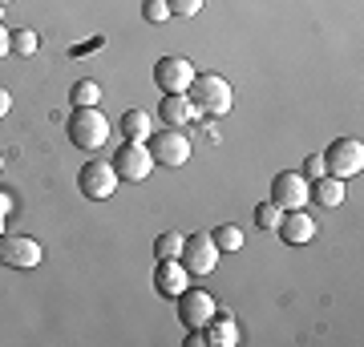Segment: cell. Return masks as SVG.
<instances>
[{
	"label": "cell",
	"instance_id": "6da1fadb",
	"mask_svg": "<svg viewBox=\"0 0 364 347\" xmlns=\"http://www.w3.org/2000/svg\"><path fill=\"white\" fill-rule=\"evenodd\" d=\"M186 97H191V105L198 109V117H223V114H231V105H235L231 81L219 77V73H195Z\"/></svg>",
	"mask_w": 364,
	"mask_h": 347
},
{
	"label": "cell",
	"instance_id": "7a4b0ae2",
	"mask_svg": "<svg viewBox=\"0 0 364 347\" xmlns=\"http://www.w3.org/2000/svg\"><path fill=\"white\" fill-rule=\"evenodd\" d=\"M65 133L77 150L97 154V150L109 142V121H105V114L97 105H73V114H69V121H65Z\"/></svg>",
	"mask_w": 364,
	"mask_h": 347
},
{
	"label": "cell",
	"instance_id": "3957f363",
	"mask_svg": "<svg viewBox=\"0 0 364 347\" xmlns=\"http://www.w3.org/2000/svg\"><path fill=\"white\" fill-rule=\"evenodd\" d=\"M150 154H154V166H170V170H178L191 162V138H186V129H174V126H162L150 133Z\"/></svg>",
	"mask_w": 364,
	"mask_h": 347
},
{
	"label": "cell",
	"instance_id": "277c9868",
	"mask_svg": "<svg viewBox=\"0 0 364 347\" xmlns=\"http://www.w3.org/2000/svg\"><path fill=\"white\" fill-rule=\"evenodd\" d=\"M109 166H114L117 182H146L154 174V154L146 142H122L117 154L109 158Z\"/></svg>",
	"mask_w": 364,
	"mask_h": 347
},
{
	"label": "cell",
	"instance_id": "5b68a950",
	"mask_svg": "<svg viewBox=\"0 0 364 347\" xmlns=\"http://www.w3.org/2000/svg\"><path fill=\"white\" fill-rule=\"evenodd\" d=\"M324 170L332 178H356L364 170V142L360 138H336L324 150Z\"/></svg>",
	"mask_w": 364,
	"mask_h": 347
},
{
	"label": "cell",
	"instance_id": "8992f818",
	"mask_svg": "<svg viewBox=\"0 0 364 347\" xmlns=\"http://www.w3.org/2000/svg\"><path fill=\"white\" fill-rule=\"evenodd\" d=\"M41 243L33 234H0V267H13V270H33L41 267Z\"/></svg>",
	"mask_w": 364,
	"mask_h": 347
},
{
	"label": "cell",
	"instance_id": "52a82bcc",
	"mask_svg": "<svg viewBox=\"0 0 364 347\" xmlns=\"http://www.w3.org/2000/svg\"><path fill=\"white\" fill-rule=\"evenodd\" d=\"M182 267L191 270V275H210V270L219 267V246H215V238H210L207 231H195L182 238Z\"/></svg>",
	"mask_w": 364,
	"mask_h": 347
},
{
	"label": "cell",
	"instance_id": "ba28073f",
	"mask_svg": "<svg viewBox=\"0 0 364 347\" xmlns=\"http://www.w3.org/2000/svg\"><path fill=\"white\" fill-rule=\"evenodd\" d=\"M77 190L90 198V202H105L117 194V174L109 162H85L77 170Z\"/></svg>",
	"mask_w": 364,
	"mask_h": 347
},
{
	"label": "cell",
	"instance_id": "9c48e42d",
	"mask_svg": "<svg viewBox=\"0 0 364 347\" xmlns=\"http://www.w3.org/2000/svg\"><path fill=\"white\" fill-rule=\"evenodd\" d=\"M272 202L279 210H304L308 206V178L299 170H279L272 178Z\"/></svg>",
	"mask_w": 364,
	"mask_h": 347
},
{
	"label": "cell",
	"instance_id": "30bf717a",
	"mask_svg": "<svg viewBox=\"0 0 364 347\" xmlns=\"http://www.w3.org/2000/svg\"><path fill=\"white\" fill-rule=\"evenodd\" d=\"M195 81V65L186 57H158L154 61V85L162 93H186Z\"/></svg>",
	"mask_w": 364,
	"mask_h": 347
},
{
	"label": "cell",
	"instance_id": "8fae6325",
	"mask_svg": "<svg viewBox=\"0 0 364 347\" xmlns=\"http://www.w3.org/2000/svg\"><path fill=\"white\" fill-rule=\"evenodd\" d=\"M219 311L210 291H198V287H186L178 295V323L182 327H207V319Z\"/></svg>",
	"mask_w": 364,
	"mask_h": 347
},
{
	"label": "cell",
	"instance_id": "7c38bea8",
	"mask_svg": "<svg viewBox=\"0 0 364 347\" xmlns=\"http://www.w3.org/2000/svg\"><path fill=\"white\" fill-rule=\"evenodd\" d=\"M191 287V270L182 267V258H158L154 267V291L162 299H178Z\"/></svg>",
	"mask_w": 364,
	"mask_h": 347
},
{
	"label": "cell",
	"instance_id": "4fadbf2b",
	"mask_svg": "<svg viewBox=\"0 0 364 347\" xmlns=\"http://www.w3.org/2000/svg\"><path fill=\"white\" fill-rule=\"evenodd\" d=\"M275 234H279L287 246H304V243H312L316 238V222H312L308 210H284V219H279Z\"/></svg>",
	"mask_w": 364,
	"mask_h": 347
},
{
	"label": "cell",
	"instance_id": "5bb4252c",
	"mask_svg": "<svg viewBox=\"0 0 364 347\" xmlns=\"http://www.w3.org/2000/svg\"><path fill=\"white\" fill-rule=\"evenodd\" d=\"M158 109H162V126H174V129H186L198 117V109L191 105L186 93H162Z\"/></svg>",
	"mask_w": 364,
	"mask_h": 347
},
{
	"label": "cell",
	"instance_id": "9a60e30c",
	"mask_svg": "<svg viewBox=\"0 0 364 347\" xmlns=\"http://www.w3.org/2000/svg\"><path fill=\"white\" fill-rule=\"evenodd\" d=\"M203 335H207V347H235L239 343V323H235L231 311H215L203 327Z\"/></svg>",
	"mask_w": 364,
	"mask_h": 347
},
{
	"label": "cell",
	"instance_id": "2e32d148",
	"mask_svg": "<svg viewBox=\"0 0 364 347\" xmlns=\"http://www.w3.org/2000/svg\"><path fill=\"white\" fill-rule=\"evenodd\" d=\"M308 202L316 206H340L344 202V178H332V174H324V178H312L308 182Z\"/></svg>",
	"mask_w": 364,
	"mask_h": 347
},
{
	"label": "cell",
	"instance_id": "e0dca14e",
	"mask_svg": "<svg viewBox=\"0 0 364 347\" xmlns=\"http://www.w3.org/2000/svg\"><path fill=\"white\" fill-rule=\"evenodd\" d=\"M117 129H122L126 142H150V133H154V117L146 114V109H126Z\"/></svg>",
	"mask_w": 364,
	"mask_h": 347
},
{
	"label": "cell",
	"instance_id": "ac0fdd59",
	"mask_svg": "<svg viewBox=\"0 0 364 347\" xmlns=\"http://www.w3.org/2000/svg\"><path fill=\"white\" fill-rule=\"evenodd\" d=\"M210 238H215V246H219V255H231V250H243V231L235 226V222H223V226H215L210 231Z\"/></svg>",
	"mask_w": 364,
	"mask_h": 347
},
{
	"label": "cell",
	"instance_id": "d6986e66",
	"mask_svg": "<svg viewBox=\"0 0 364 347\" xmlns=\"http://www.w3.org/2000/svg\"><path fill=\"white\" fill-rule=\"evenodd\" d=\"M182 238H186L182 231H162L154 238V258H178L182 255Z\"/></svg>",
	"mask_w": 364,
	"mask_h": 347
},
{
	"label": "cell",
	"instance_id": "ffe728a7",
	"mask_svg": "<svg viewBox=\"0 0 364 347\" xmlns=\"http://www.w3.org/2000/svg\"><path fill=\"white\" fill-rule=\"evenodd\" d=\"M69 101L73 105H97L102 101V85H97V81H77V85L69 89Z\"/></svg>",
	"mask_w": 364,
	"mask_h": 347
},
{
	"label": "cell",
	"instance_id": "44dd1931",
	"mask_svg": "<svg viewBox=\"0 0 364 347\" xmlns=\"http://www.w3.org/2000/svg\"><path fill=\"white\" fill-rule=\"evenodd\" d=\"M41 49V37L33 28H13V53L16 57H33Z\"/></svg>",
	"mask_w": 364,
	"mask_h": 347
},
{
	"label": "cell",
	"instance_id": "7402d4cb",
	"mask_svg": "<svg viewBox=\"0 0 364 347\" xmlns=\"http://www.w3.org/2000/svg\"><path fill=\"white\" fill-rule=\"evenodd\" d=\"M279 219H284V210H279L272 198L255 206V226H259V231H275V226H279Z\"/></svg>",
	"mask_w": 364,
	"mask_h": 347
},
{
	"label": "cell",
	"instance_id": "603a6c76",
	"mask_svg": "<svg viewBox=\"0 0 364 347\" xmlns=\"http://www.w3.org/2000/svg\"><path fill=\"white\" fill-rule=\"evenodd\" d=\"M142 21L146 25H166L170 21V4L166 0H142Z\"/></svg>",
	"mask_w": 364,
	"mask_h": 347
},
{
	"label": "cell",
	"instance_id": "cb8c5ba5",
	"mask_svg": "<svg viewBox=\"0 0 364 347\" xmlns=\"http://www.w3.org/2000/svg\"><path fill=\"white\" fill-rule=\"evenodd\" d=\"M166 4H170V16H195V13H203L207 0H166Z\"/></svg>",
	"mask_w": 364,
	"mask_h": 347
},
{
	"label": "cell",
	"instance_id": "d4e9b609",
	"mask_svg": "<svg viewBox=\"0 0 364 347\" xmlns=\"http://www.w3.org/2000/svg\"><path fill=\"white\" fill-rule=\"evenodd\" d=\"M299 174H304V178L312 182V178H324L328 170H324V154H308L304 158V170H299Z\"/></svg>",
	"mask_w": 364,
	"mask_h": 347
},
{
	"label": "cell",
	"instance_id": "484cf974",
	"mask_svg": "<svg viewBox=\"0 0 364 347\" xmlns=\"http://www.w3.org/2000/svg\"><path fill=\"white\" fill-rule=\"evenodd\" d=\"M9 53H13V28H4V25H0V61H4Z\"/></svg>",
	"mask_w": 364,
	"mask_h": 347
},
{
	"label": "cell",
	"instance_id": "4316f807",
	"mask_svg": "<svg viewBox=\"0 0 364 347\" xmlns=\"http://www.w3.org/2000/svg\"><path fill=\"white\" fill-rule=\"evenodd\" d=\"M13 194H9V190H0V222H4V219H9V214H13Z\"/></svg>",
	"mask_w": 364,
	"mask_h": 347
},
{
	"label": "cell",
	"instance_id": "83f0119b",
	"mask_svg": "<svg viewBox=\"0 0 364 347\" xmlns=\"http://www.w3.org/2000/svg\"><path fill=\"white\" fill-rule=\"evenodd\" d=\"M9 109H13V93L4 89V85H0V117L9 114Z\"/></svg>",
	"mask_w": 364,
	"mask_h": 347
},
{
	"label": "cell",
	"instance_id": "f1b7e54d",
	"mask_svg": "<svg viewBox=\"0 0 364 347\" xmlns=\"http://www.w3.org/2000/svg\"><path fill=\"white\" fill-rule=\"evenodd\" d=\"M4 4H13V0H0V9H4Z\"/></svg>",
	"mask_w": 364,
	"mask_h": 347
},
{
	"label": "cell",
	"instance_id": "f546056e",
	"mask_svg": "<svg viewBox=\"0 0 364 347\" xmlns=\"http://www.w3.org/2000/svg\"><path fill=\"white\" fill-rule=\"evenodd\" d=\"M0 170H4V158H0Z\"/></svg>",
	"mask_w": 364,
	"mask_h": 347
},
{
	"label": "cell",
	"instance_id": "4dcf8cb0",
	"mask_svg": "<svg viewBox=\"0 0 364 347\" xmlns=\"http://www.w3.org/2000/svg\"><path fill=\"white\" fill-rule=\"evenodd\" d=\"M0 234H4V222H0Z\"/></svg>",
	"mask_w": 364,
	"mask_h": 347
}]
</instances>
